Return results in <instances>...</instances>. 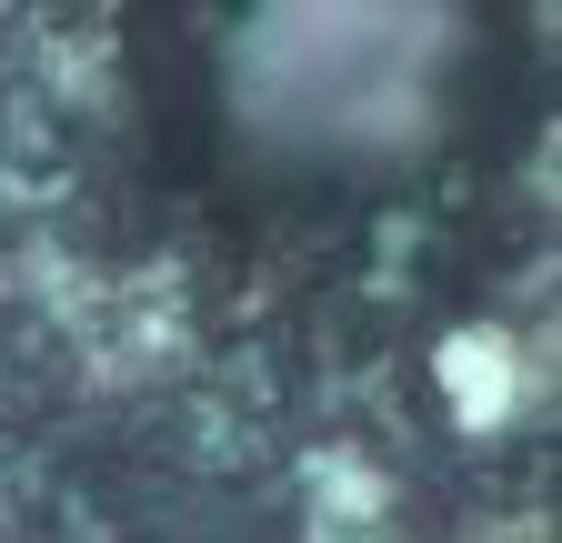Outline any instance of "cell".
Segmentation results:
<instances>
[{"mask_svg":"<svg viewBox=\"0 0 562 543\" xmlns=\"http://www.w3.org/2000/svg\"><path fill=\"white\" fill-rule=\"evenodd\" d=\"M81 343L101 373H161L181 353V302L171 282H111V292H81Z\"/></svg>","mask_w":562,"mask_h":543,"instance_id":"1","label":"cell"},{"mask_svg":"<svg viewBox=\"0 0 562 543\" xmlns=\"http://www.w3.org/2000/svg\"><path fill=\"white\" fill-rule=\"evenodd\" d=\"M432 363H442V402H452L462 433H503V423H513V402H522V353H513V332H492V322L442 332Z\"/></svg>","mask_w":562,"mask_h":543,"instance_id":"2","label":"cell"},{"mask_svg":"<svg viewBox=\"0 0 562 543\" xmlns=\"http://www.w3.org/2000/svg\"><path fill=\"white\" fill-rule=\"evenodd\" d=\"M472 543H542V523H492V533H472Z\"/></svg>","mask_w":562,"mask_h":543,"instance_id":"3","label":"cell"}]
</instances>
